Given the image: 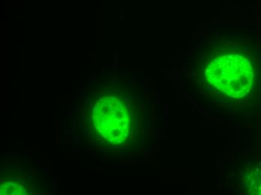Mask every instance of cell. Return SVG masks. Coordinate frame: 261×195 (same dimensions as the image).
I'll use <instances>...</instances> for the list:
<instances>
[{"label": "cell", "mask_w": 261, "mask_h": 195, "mask_svg": "<svg viewBox=\"0 0 261 195\" xmlns=\"http://www.w3.org/2000/svg\"><path fill=\"white\" fill-rule=\"evenodd\" d=\"M208 82L232 98H243L251 91L254 71L251 62L240 54H225L210 62L206 70Z\"/></svg>", "instance_id": "obj_1"}]
</instances>
